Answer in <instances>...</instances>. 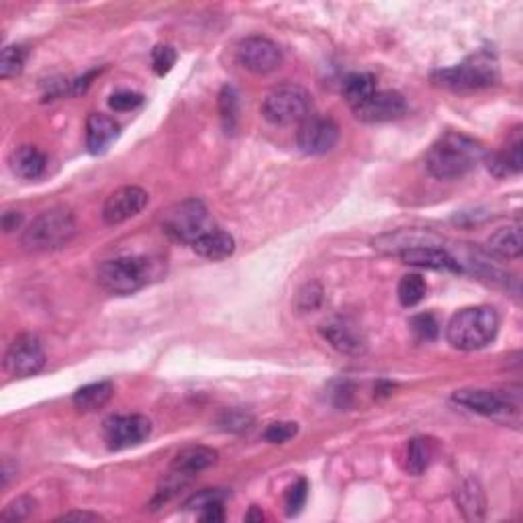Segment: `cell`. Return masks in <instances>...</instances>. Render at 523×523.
<instances>
[{
  "instance_id": "6da1fadb",
  "label": "cell",
  "mask_w": 523,
  "mask_h": 523,
  "mask_svg": "<svg viewBox=\"0 0 523 523\" xmlns=\"http://www.w3.org/2000/svg\"><path fill=\"white\" fill-rule=\"evenodd\" d=\"M483 156L481 143L464 133L448 131L429 148L426 166L429 174L438 181H456V178L467 176L483 160Z\"/></svg>"
},
{
  "instance_id": "7a4b0ae2",
  "label": "cell",
  "mask_w": 523,
  "mask_h": 523,
  "mask_svg": "<svg viewBox=\"0 0 523 523\" xmlns=\"http://www.w3.org/2000/svg\"><path fill=\"white\" fill-rule=\"evenodd\" d=\"M499 315L493 307H467L452 315L446 327V340L460 352H477L497 338Z\"/></svg>"
},
{
  "instance_id": "3957f363",
  "label": "cell",
  "mask_w": 523,
  "mask_h": 523,
  "mask_svg": "<svg viewBox=\"0 0 523 523\" xmlns=\"http://www.w3.org/2000/svg\"><path fill=\"white\" fill-rule=\"evenodd\" d=\"M78 232L74 213L66 207H54L39 213L21 235V246L27 252L46 254L62 249L74 240Z\"/></svg>"
},
{
  "instance_id": "277c9868",
  "label": "cell",
  "mask_w": 523,
  "mask_h": 523,
  "mask_svg": "<svg viewBox=\"0 0 523 523\" xmlns=\"http://www.w3.org/2000/svg\"><path fill=\"white\" fill-rule=\"evenodd\" d=\"M154 262L146 256H121L106 260L97 270V283L111 295L127 297L152 283Z\"/></svg>"
},
{
  "instance_id": "5b68a950",
  "label": "cell",
  "mask_w": 523,
  "mask_h": 523,
  "mask_svg": "<svg viewBox=\"0 0 523 523\" xmlns=\"http://www.w3.org/2000/svg\"><path fill=\"white\" fill-rule=\"evenodd\" d=\"M432 80L442 89L454 92H470L495 86L499 82V63L486 52L468 55L454 68L434 72Z\"/></svg>"
},
{
  "instance_id": "8992f818",
  "label": "cell",
  "mask_w": 523,
  "mask_h": 523,
  "mask_svg": "<svg viewBox=\"0 0 523 523\" xmlns=\"http://www.w3.org/2000/svg\"><path fill=\"white\" fill-rule=\"evenodd\" d=\"M313 100L309 90L297 84L278 86L268 92L262 103V117L272 125H292L303 123L311 114Z\"/></svg>"
},
{
  "instance_id": "52a82bcc",
  "label": "cell",
  "mask_w": 523,
  "mask_h": 523,
  "mask_svg": "<svg viewBox=\"0 0 523 523\" xmlns=\"http://www.w3.org/2000/svg\"><path fill=\"white\" fill-rule=\"evenodd\" d=\"M162 229L172 240L192 246L200 235L213 229V224L203 200L186 198L162 215Z\"/></svg>"
},
{
  "instance_id": "ba28073f",
  "label": "cell",
  "mask_w": 523,
  "mask_h": 523,
  "mask_svg": "<svg viewBox=\"0 0 523 523\" xmlns=\"http://www.w3.org/2000/svg\"><path fill=\"white\" fill-rule=\"evenodd\" d=\"M46 367V350L38 335L21 333L4 354V370L14 378H27L38 375Z\"/></svg>"
},
{
  "instance_id": "9c48e42d",
  "label": "cell",
  "mask_w": 523,
  "mask_h": 523,
  "mask_svg": "<svg viewBox=\"0 0 523 523\" xmlns=\"http://www.w3.org/2000/svg\"><path fill=\"white\" fill-rule=\"evenodd\" d=\"M340 139V127L332 117L309 114L297 131V146L307 156L332 152Z\"/></svg>"
},
{
  "instance_id": "30bf717a",
  "label": "cell",
  "mask_w": 523,
  "mask_h": 523,
  "mask_svg": "<svg viewBox=\"0 0 523 523\" xmlns=\"http://www.w3.org/2000/svg\"><path fill=\"white\" fill-rule=\"evenodd\" d=\"M152 421L146 415H113L105 421V442L111 450H127L146 442Z\"/></svg>"
},
{
  "instance_id": "8fae6325",
  "label": "cell",
  "mask_w": 523,
  "mask_h": 523,
  "mask_svg": "<svg viewBox=\"0 0 523 523\" xmlns=\"http://www.w3.org/2000/svg\"><path fill=\"white\" fill-rule=\"evenodd\" d=\"M238 60L243 68L254 74H270L281 68L283 52L272 39L252 35L238 46Z\"/></svg>"
},
{
  "instance_id": "7c38bea8",
  "label": "cell",
  "mask_w": 523,
  "mask_h": 523,
  "mask_svg": "<svg viewBox=\"0 0 523 523\" xmlns=\"http://www.w3.org/2000/svg\"><path fill=\"white\" fill-rule=\"evenodd\" d=\"M452 399L458 405L467 407V409L475 411L478 415L493 419H507L510 413L519 411V401H511L505 395H499L495 391L485 389H462L456 391Z\"/></svg>"
},
{
  "instance_id": "4fadbf2b",
  "label": "cell",
  "mask_w": 523,
  "mask_h": 523,
  "mask_svg": "<svg viewBox=\"0 0 523 523\" xmlns=\"http://www.w3.org/2000/svg\"><path fill=\"white\" fill-rule=\"evenodd\" d=\"M356 119L362 123H389L405 117L407 100L395 90H376L360 106L352 109Z\"/></svg>"
},
{
  "instance_id": "5bb4252c",
  "label": "cell",
  "mask_w": 523,
  "mask_h": 523,
  "mask_svg": "<svg viewBox=\"0 0 523 523\" xmlns=\"http://www.w3.org/2000/svg\"><path fill=\"white\" fill-rule=\"evenodd\" d=\"M421 246H443V238L432 229H397L372 240V248L384 256H401Z\"/></svg>"
},
{
  "instance_id": "9a60e30c",
  "label": "cell",
  "mask_w": 523,
  "mask_h": 523,
  "mask_svg": "<svg viewBox=\"0 0 523 523\" xmlns=\"http://www.w3.org/2000/svg\"><path fill=\"white\" fill-rule=\"evenodd\" d=\"M149 203V195L139 186H121L109 195L103 207V219L109 225L125 224L135 215H139Z\"/></svg>"
},
{
  "instance_id": "2e32d148",
  "label": "cell",
  "mask_w": 523,
  "mask_h": 523,
  "mask_svg": "<svg viewBox=\"0 0 523 523\" xmlns=\"http://www.w3.org/2000/svg\"><path fill=\"white\" fill-rule=\"evenodd\" d=\"M321 335L327 340L329 346L346 356H362L368 350V342L364 338L362 329L352 319L338 317L321 327Z\"/></svg>"
},
{
  "instance_id": "e0dca14e",
  "label": "cell",
  "mask_w": 523,
  "mask_h": 523,
  "mask_svg": "<svg viewBox=\"0 0 523 523\" xmlns=\"http://www.w3.org/2000/svg\"><path fill=\"white\" fill-rule=\"evenodd\" d=\"M215 462H217V452H215L213 448L190 446L176 454L174 462H172V467H170V475H174L181 478V481L189 483L192 477H197L198 472L211 468Z\"/></svg>"
},
{
  "instance_id": "ac0fdd59",
  "label": "cell",
  "mask_w": 523,
  "mask_h": 523,
  "mask_svg": "<svg viewBox=\"0 0 523 523\" xmlns=\"http://www.w3.org/2000/svg\"><path fill=\"white\" fill-rule=\"evenodd\" d=\"M401 260L409 266L427 268V270H450V272H460L454 256L448 252L443 246H421L407 249L399 256Z\"/></svg>"
},
{
  "instance_id": "d6986e66",
  "label": "cell",
  "mask_w": 523,
  "mask_h": 523,
  "mask_svg": "<svg viewBox=\"0 0 523 523\" xmlns=\"http://www.w3.org/2000/svg\"><path fill=\"white\" fill-rule=\"evenodd\" d=\"M119 123L105 113H92L86 119V146L90 154H103L117 139Z\"/></svg>"
},
{
  "instance_id": "ffe728a7",
  "label": "cell",
  "mask_w": 523,
  "mask_h": 523,
  "mask_svg": "<svg viewBox=\"0 0 523 523\" xmlns=\"http://www.w3.org/2000/svg\"><path fill=\"white\" fill-rule=\"evenodd\" d=\"M47 168V157L35 146H21L11 154V170L23 181H38Z\"/></svg>"
},
{
  "instance_id": "44dd1931",
  "label": "cell",
  "mask_w": 523,
  "mask_h": 523,
  "mask_svg": "<svg viewBox=\"0 0 523 523\" xmlns=\"http://www.w3.org/2000/svg\"><path fill=\"white\" fill-rule=\"evenodd\" d=\"M200 257H207V260L219 262L225 260L233 254L235 249V240L227 232H221V229L213 227L209 232L200 235V238L190 246Z\"/></svg>"
},
{
  "instance_id": "7402d4cb",
  "label": "cell",
  "mask_w": 523,
  "mask_h": 523,
  "mask_svg": "<svg viewBox=\"0 0 523 523\" xmlns=\"http://www.w3.org/2000/svg\"><path fill=\"white\" fill-rule=\"evenodd\" d=\"M456 503L464 513V518L470 521H478L486 513V497L483 486L475 478H468L456 489Z\"/></svg>"
},
{
  "instance_id": "603a6c76",
  "label": "cell",
  "mask_w": 523,
  "mask_h": 523,
  "mask_svg": "<svg viewBox=\"0 0 523 523\" xmlns=\"http://www.w3.org/2000/svg\"><path fill=\"white\" fill-rule=\"evenodd\" d=\"M521 148L523 139L519 129L513 133V138L507 141V146L497 152L495 156L489 157V170L495 172L497 176H507V174H519L521 172Z\"/></svg>"
},
{
  "instance_id": "cb8c5ba5",
  "label": "cell",
  "mask_w": 523,
  "mask_h": 523,
  "mask_svg": "<svg viewBox=\"0 0 523 523\" xmlns=\"http://www.w3.org/2000/svg\"><path fill=\"white\" fill-rule=\"evenodd\" d=\"M114 386L109 381H98L86 384L74 392V407L82 413H92L103 409V407L113 399Z\"/></svg>"
},
{
  "instance_id": "d4e9b609",
  "label": "cell",
  "mask_w": 523,
  "mask_h": 523,
  "mask_svg": "<svg viewBox=\"0 0 523 523\" xmlns=\"http://www.w3.org/2000/svg\"><path fill=\"white\" fill-rule=\"evenodd\" d=\"M489 252L499 257H505V260H515V257H519L523 252L521 225L515 224L493 233L489 238Z\"/></svg>"
},
{
  "instance_id": "484cf974",
  "label": "cell",
  "mask_w": 523,
  "mask_h": 523,
  "mask_svg": "<svg viewBox=\"0 0 523 523\" xmlns=\"http://www.w3.org/2000/svg\"><path fill=\"white\" fill-rule=\"evenodd\" d=\"M376 92V78L368 74V72H356L350 74L342 84V95L346 103L356 109L364 100H368Z\"/></svg>"
},
{
  "instance_id": "4316f807",
  "label": "cell",
  "mask_w": 523,
  "mask_h": 523,
  "mask_svg": "<svg viewBox=\"0 0 523 523\" xmlns=\"http://www.w3.org/2000/svg\"><path fill=\"white\" fill-rule=\"evenodd\" d=\"M432 443L426 438H415L407 446V470L411 475H424L427 470L429 462H432Z\"/></svg>"
},
{
  "instance_id": "83f0119b",
  "label": "cell",
  "mask_w": 523,
  "mask_h": 523,
  "mask_svg": "<svg viewBox=\"0 0 523 523\" xmlns=\"http://www.w3.org/2000/svg\"><path fill=\"white\" fill-rule=\"evenodd\" d=\"M426 292H427V284L419 274H405L397 286L399 303L403 307L419 305L421 300L426 299Z\"/></svg>"
},
{
  "instance_id": "f1b7e54d",
  "label": "cell",
  "mask_w": 523,
  "mask_h": 523,
  "mask_svg": "<svg viewBox=\"0 0 523 523\" xmlns=\"http://www.w3.org/2000/svg\"><path fill=\"white\" fill-rule=\"evenodd\" d=\"M27 60V47L25 46H6L0 55V78H13L21 74Z\"/></svg>"
},
{
  "instance_id": "f546056e",
  "label": "cell",
  "mask_w": 523,
  "mask_h": 523,
  "mask_svg": "<svg viewBox=\"0 0 523 523\" xmlns=\"http://www.w3.org/2000/svg\"><path fill=\"white\" fill-rule=\"evenodd\" d=\"M219 109H221V119H224V125L227 129H233L235 117H238V95L232 86H225L219 95Z\"/></svg>"
},
{
  "instance_id": "4dcf8cb0",
  "label": "cell",
  "mask_w": 523,
  "mask_h": 523,
  "mask_svg": "<svg viewBox=\"0 0 523 523\" xmlns=\"http://www.w3.org/2000/svg\"><path fill=\"white\" fill-rule=\"evenodd\" d=\"M174 63L176 52L172 46H164V43H160V46H156L152 49V68L157 76H166L168 72L174 68Z\"/></svg>"
},
{
  "instance_id": "1f68e13d",
  "label": "cell",
  "mask_w": 523,
  "mask_h": 523,
  "mask_svg": "<svg viewBox=\"0 0 523 523\" xmlns=\"http://www.w3.org/2000/svg\"><path fill=\"white\" fill-rule=\"evenodd\" d=\"M33 510H35V501L31 497H17L4 507L0 519L3 521H23L33 513Z\"/></svg>"
},
{
  "instance_id": "d6a6232c",
  "label": "cell",
  "mask_w": 523,
  "mask_h": 523,
  "mask_svg": "<svg viewBox=\"0 0 523 523\" xmlns=\"http://www.w3.org/2000/svg\"><path fill=\"white\" fill-rule=\"evenodd\" d=\"M307 491H309V486H307L305 478H299L295 485L289 486V491H286V495H284L286 513L297 515L300 510H303V505L307 501Z\"/></svg>"
},
{
  "instance_id": "836d02e7",
  "label": "cell",
  "mask_w": 523,
  "mask_h": 523,
  "mask_svg": "<svg viewBox=\"0 0 523 523\" xmlns=\"http://www.w3.org/2000/svg\"><path fill=\"white\" fill-rule=\"evenodd\" d=\"M411 327H413L415 335H418V338L424 340V342H432V340L438 338V333H440L438 321H435L434 315H429V313H421V315H418V317H413Z\"/></svg>"
},
{
  "instance_id": "e575fe53",
  "label": "cell",
  "mask_w": 523,
  "mask_h": 523,
  "mask_svg": "<svg viewBox=\"0 0 523 523\" xmlns=\"http://www.w3.org/2000/svg\"><path fill=\"white\" fill-rule=\"evenodd\" d=\"M321 300H324V289L317 283H309L299 291L297 307L300 311H313L321 305Z\"/></svg>"
},
{
  "instance_id": "d590c367",
  "label": "cell",
  "mask_w": 523,
  "mask_h": 523,
  "mask_svg": "<svg viewBox=\"0 0 523 523\" xmlns=\"http://www.w3.org/2000/svg\"><path fill=\"white\" fill-rule=\"evenodd\" d=\"M299 434V426L292 421H278V424H270L266 432H264V440L270 443H284L295 438Z\"/></svg>"
},
{
  "instance_id": "8d00e7d4",
  "label": "cell",
  "mask_w": 523,
  "mask_h": 523,
  "mask_svg": "<svg viewBox=\"0 0 523 523\" xmlns=\"http://www.w3.org/2000/svg\"><path fill=\"white\" fill-rule=\"evenodd\" d=\"M143 103V97L139 92H131V90H121L114 92V95L109 98V106L114 111H131L135 106H139Z\"/></svg>"
},
{
  "instance_id": "74e56055",
  "label": "cell",
  "mask_w": 523,
  "mask_h": 523,
  "mask_svg": "<svg viewBox=\"0 0 523 523\" xmlns=\"http://www.w3.org/2000/svg\"><path fill=\"white\" fill-rule=\"evenodd\" d=\"M252 415L243 413L240 409H229L224 413V418H221V426L227 432H243V429H248L252 426Z\"/></svg>"
},
{
  "instance_id": "f35d334b",
  "label": "cell",
  "mask_w": 523,
  "mask_h": 523,
  "mask_svg": "<svg viewBox=\"0 0 523 523\" xmlns=\"http://www.w3.org/2000/svg\"><path fill=\"white\" fill-rule=\"evenodd\" d=\"M200 521H207V523H219L225 519V511H224V497H217L209 501V503H205L200 507Z\"/></svg>"
},
{
  "instance_id": "ab89813d",
  "label": "cell",
  "mask_w": 523,
  "mask_h": 523,
  "mask_svg": "<svg viewBox=\"0 0 523 523\" xmlns=\"http://www.w3.org/2000/svg\"><path fill=\"white\" fill-rule=\"evenodd\" d=\"M21 224H23V215H21L19 211L3 213V229L6 233L14 232V229H19Z\"/></svg>"
},
{
  "instance_id": "60d3db41",
  "label": "cell",
  "mask_w": 523,
  "mask_h": 523,
  "mask_svg": "<svg viewBox=\"0 0 523 523\" xmlns=\"http://www.w3.org/2000/svg\"><path fill=\"white\" fill-rule=\"evenodd\" d=\"M72 519H76V521H98L100 515L89 513V511H70V513H63V515H60V518H57V521H72Z\"/></svg>"
},
{
  "instance_id": "b9f144b4",
  "label": "cell",
  "mask_w": 523,
  "mask_h": 523,
  "mask_svg": "<svg viewBox=\"0 0 523 523\" xmlns=\"http://www.w3.org/2000/svg\"><path fill=\"white\" fill-rule=\"evenodd\" d=\"M252 519H257V521H262V519H264V515H262V513H257V511H256V507H252V511H249V513L246 515V521H252Z\"/></svg>"
}]
</instances>
